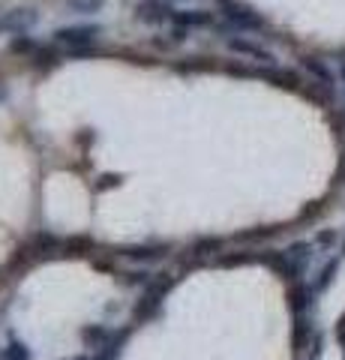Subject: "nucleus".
Segmentation results:
<instances>
[{
	"label": "nucleus",
	"instance_id": "1",
	"mask_svg": "<svg viewBox=\"0 0 345 360\" xmlns=\"http://www.w3.org/2000/svg\"><path fill=\"white\" fill-rule=\"evenodd\" d=\"M222 18L228 21L235 30H243V33H259V30H267V21L264 15H259L249 4L243 0H216Z\"/></svg>",
	"mask_w": 345,
	"mask_h": 360
},
{
	"label": "nucleus",
	"instance_id": "2",
	"mask_svg": "<svg viewBox=\"0 0 345 360\" xmlns=\"http://www.w3.org/2000/svg\"><path fill=\"white\" fill-rule=\"evenodd\" d=\"M174 285V276L169 279H153L150 285H144V295L138 297L136 309H132V324H144L150 319H157L160 309H162V300L169 295V288Z\"/></svg>",
	"mask_w": 345,
	"mask_h": 360
},
{
	"label": "nucleus",
	"instance_id": "3",
	"mask_svg": "<svg viewBox=\"0 0 345 360\" xmlns=\"http://www.w3.org/2000/svg\"><path fill=\"white\" fill-rule=\"evenodd\" d=\"M103 27L99 25H70V27H58L54 30V42L66 45V51L72 49H91V45L99 39Z\"/></svg>",
	"mask_w": 345,
	"mask_h": 360
},
{
	"label": "nucleus",
	"instance_id": "4",
	"mask_svg": "<svg viewBox=\"0 0 345 360\" xmlns=\"http://www.w3.org/2000/svg\"><path fill=\"white\" fill-rule=\"evenodd\" d=\"M136 18L141 25H162V21H174L171 0H141L136 6Z\"/></svg>",
	"mask_w": 345,
	"mask_h": 360
},
{
	"label": "nucleus",
	"instance_id": "5",
	"mask_svg": "<svg viewBox=\"0 0 345 360\" xmlns=\"http://www.w3.org/2000/svg\"><path fill=\"white\" fill-rule=\"evenodd\" d=\"M252 75L255 78H264V82H271L273 87H282V90H300V75L297 72H292V70H280V66H261V70H252Z\"/></svg>",
	"mask_w": 345,
	"mask_h": 360
},
{
	"label": "nucleus",
	"instance_id": "6",
	"mask_svg": "<svg viewBox=\"0 0 345 360\" xmlns=\"http://www.w3.org/2000/svg\"><path fill=\"white\" fill-rule=\"evenodd\" d=\"M313 297H315V291L304 279L288 283V309H292V315H306L309 307H313Z\"/></svg>",
	"mask_w": 345,
	"mask_h": 360
},
{
	"label": "nucleus",
	"instance_id": "7",
	"mask_svg": "<svg viewBox=\"0 0 345 360\" xmlns=\"http://www.w3.org/2000/svg\"><path fill=\"white\" fill-rule=\"evenodd\" d=\"M132 328H138V324H129V328L117 330V333H111V336H108V342H105L103 348H96V352L91 354V360H117V357H120V352H124L126 340H129Z\"/></svg>",
	"mask_w": 345,
	"mask_h": 360
},
{
	"label": "nucleus",
	"instance_id": "8",
	"mask_svg": "<svg viewBox=\"0 0 345 360\" xmlns=\"http://www.w3.org/2000/svg\"><path fill=\"white\" fill-rule=\"evenodd\" d=\"M228 49H231V51H237V54H247V58L261 60V63H267V66L276 63L273 54L267 51V49H261L259 42H249V39H237V37H235V39H228Z\"/></svg>",
	"mask_w": 345,
	"mask_h": 360
},
{
	"label": "nucleus",
	"instance_id": "9",
	"mask_svg": "<svg viewBox=\"0 0 345 360\" xmlns=\"http://www.w3.org/2000/svg\"><path fill=\"white\" fill-rule=\"evenodd\" d=\"M174 25H181L186 30L210 27L214 25V13H207V9H183V13H174Z\"/></svg>",
	"mask_w": 345,
	"mask_h": 360
},
{
	"label": "nucleus",
	"instance_id": "10",
	"mask_svg": "<svg viewBox=\"0 0 345 360\" xmlns=\"http://www.w3.org/2000/svg\"><path fill=\"white\" fill-rule=\"evenodd\" d=\"M120 255L129 262H157V258H165V246H126Z\"/></svg>",
	"mask_w": 345,
	"mask_h": 360
},
{
	"label": "nucleus",
	"instance_id": "11",
	"mask_svg": "<svg viewBox=\"0 0 345 360\" xmlns=\"http://www.w3.org/2000/svg\"><path fill=\"white\" fill-rule=\"evenodd\" d=\"M300 63H304V70H306L309 75H313L315 82H321V84H330V87H333V82H337V75L330 72V66H327L325 60H318V58H304Z\"/></svg>",
	"mask_w": 345,
	"mask_h": 360
},
{
	"label": "nucleus",
	"instance_id": "12",
	"mask_svg": "<svg viewBox=\"0 0 345 360\" xmlns=\"http://www.w3.org/2000/svg\"><path fill=\"white\" fill-rule=\"evenodd\" d=\"M108 336H111V330L105 328V324H87V328H82V342L87 348H93V352L108 342Z\"/></svg>",
	"mask_w": 345,
	"mask_h": 360
},
{
	"label": "nucleus",
	"instance_id": "13",
	"mask_svg": "<svg viewBox=\"0 0 345 360\" xmlns=\"http://www.w3.org/2000/svg\"><path fill=\"white\" fill-rule=\"evenodd\" d=\"M33 63H37V70H51V66H58L60 63V54L51 49V45H39L37 51L30 54Z\"/></svg>",
	"mask_w": 345,
	"mask_h": 360
},
{
	"label": "nucleus",
	"instance_id": "14",
	"mask_svg": "<svg viewBox=\"0 0 345 360\" xmlns=\"http://www.w3.org/2000/svg\"><path fill=\"white\" fill-rule=\"evenodd\" d=\"M309 340H313V324L306 321V315H294V348L304 352Z\"/></svg>",
	"mask_w": 345,
	"mask_h": 360
},
{
	"label": "nucleus",
	"instance_id": "15",
	"mask_svg": "<svg viewBox=\"0 0 345 360\" xmlns=\"http://www.w3.org/2000/svg\"><path fill=\"white\" fill-rule=\"evenodd\" d=\"M337 270H339V258H330V262L318 270V279L313 283V291H315V295H321V291H327V285L333 283V276H337Z\"/></svg>",
	"mask_w": 345,
	"mask_h": 360
},
{
	"label": "nucleus",
	"instance_id": "16",
	"mask_svg": "<svg viewBox=\"0 0 345 360\" xmlns=\"http://www.w3.org/2000/svg\"><path fill=\"white\" fill-rule=\"evenodd\" d=\"M0 357H4V360H30V348L21 340H13L4 348V352H0Z\"/></svg>",
	"mask_w": 345,
	"mask_h": 360
},
{
	"label": "nucleus",
	"instance_id": "17",
	"mask_svg": "<svg viewBox=\"0 0 345 360\" xmlns=\"http://www.w3.org/2000/svg\"><path fill=\"white\" fill-rule=\"evenodd\" d=\"M66 4H70V9H75V13L91 15V13H99V9L105 6V0H66Z\"/></svg>",
	"mask_w": 345,
	"mask_h": 360
},
{
	"label": "nucleus",
	"instance_id": "18",
	"mask_svg": "<svg viewBox=\"0 0 345 360\" xmlns=\"http://www.w3.org/2000/svg\"><path fill=\"white\" fill-rule=\"evenodd\" d=\"M39 45L33 42L30 37H25V33H18V37H13V42H9V51H15V54H33Z\"/></svg>",
	"mask_w": 345,
	"mask_h": 360
},
{
	"label": "nucleus",
	"instance_id": "19",
	"mask_svg": "<svg viewBox=\"0 0 345 360\" xmlns=\"http://www.w3.org/2000/svg\"><path fill=\"white\" fill-rule=\"evenodd\" d=\"M288 255H292L294 258V262H300V264H306L309 262V255H313V243H304V240H300V243H292V246H288V250H285Z\"/></svg>",
	"mask_w": 345,
	"mask_h": 360
},
{
	"label": "nucleus",
	"instance_id": "20",
	"mask_svg": "<svg viewBox=\"0 0 345 360\" xmlns=\"http://www.w3.org/2000/svg\"><path fill=\"white\" fill-rule=\"evenodd\" d=\"M33 18H37V15H33L30 9H18L15 15H9L6 25H13V27H30V25H33Z\"/></svg>",
	"mask_w": 345,
	"mask_h": 360
},
{
	"label": "nucleus",
	"instance_id": "21",
	"mask_svg": "<svg viewBox=\"0 0 345 360\" xmlns=\"http://www.w3.org/2000/svg\"><path fill=\"white\" fill-rule=\"evenodd\" d=\"M120 180H124L120 174H103V177H99V184H96L93 189H96V193H105V189H111V186H120Z\"/></svg>",
	"mask_w": 345,
	"mask_h": 360
},
{
	"label": "nucleus",
	"instance_id": "22",
	"mask_svg": "<svg viewBox=\"0 0 345 360\" xmlns=\"http://www.w3.org/2000/svg\"><path fill=\"white\" fill-rule=\"evenodd\" d=\"M337 240H339L337 231H318L315 234V246H337Z\"/></svg>",
	"mask_w": 345,
	"mask_h": 360
},
{
	"label": "nucleus",
	"instance_id": "23",
	"mask_svg": "<svg viewBox=\"0 0 345 360\" xmlns=\"http://www.w3.org/2000/svg\"><path fill=\"white\" fill-rule=\"evenodd\" d=\"M337 340H339V345L345 348V315H342L339 324H337Z\"/></svg>",
	"mask_w": 345,
	"mask_h": 360
},
{
	"label": "nucleus",
	"instance_id": "24",
	"mask_svg": "<svg viewBox=\"0 0 345 360\" xmlns=\"http://www.w3.org/2000/svg\"><path fill=\"white\" fill-rule=\"evenodd\" d=\"M339 184H345V156H342V165H339V174H337Z\"/></svg>",
	"mask_w": 345,
	"mask_h": 360
},
{
	"label": "nucleus",
	"instance_id": "25",
	"mask_svg": "<svg viewBox=\"0 0 345 360\" xmlns=\"http://www.w3.org/2000/svg\"><path fill=\"white\" fill-rule=\"evenodd\" d=\"M339 78H342V82H345V60L339 63Z\"/></svg>",
	"mask_w": 345,
	"mask_h": 360
},
{
	"label": "nucleus",
	"instance_id": "26",
	"mask_svg": "<svg viewBox=\"0 0 345 360\" xmlns=\"http://www.w3.org/2000/svg\"><path fill=\"white\" fill-rule=\"evenodd\" d=\"M72 360H91V357H72Z\"/></svg>",
	"mask_w": 345,
	"mask_h": 360
},
{
	"label": "nucleus",
	"instance_id": "27",
	"mask_svg": "<svg viewBox=\"0 0 345 360\" xmlns=\"http://www.w3.org/2000/svg\"><path fill=\"white\" fill-rule=\"evenodd\" d=\"M342 255H345V243H342Z\"/></svg>",
	"mask_w": 345,
	"mask_h": 360
}]
</instances>
